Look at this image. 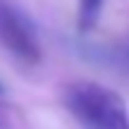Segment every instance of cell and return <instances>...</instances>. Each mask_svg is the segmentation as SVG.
<instances>
[{
  "instance_id": "1",
  "label": "cell",
  "mask_w": 129,
  "mask_h": 129,
  "mask_svg": "<svg viewBox=\"0 0 129 129\" xmlns=\"http://www.w3.org/2000/svg\"><path fill=\"white\" fill-rule=\"evenodd\" d=\"M64 105L84 129H129L124 98L103 84H72L64 91Z\"/></svg>"
},
{
  "instance_id": "3",
  "label": "cell",
  "mask_w": 129,
  "mask_h": 129,
  "mask_svg": "<svg viewBox=\"0 0 129 129\" xmlns=\"http://www.w3.org/2000/svg\"><path fill=\"white\" fill-rule=\"evenodd\" d=\"M103 0H79V24L81 29H91L98 19Z\"/></svg>"
},
{
  "instance_id": "2",
  "label": "cell",
  "mask_w": 129,
  "mask_h": 129,
  "mask_svg": "<svg viewBox=\"0 0 129 129\" xmlns=\"http://www.w3.org/2000/svg\"><path fill=\"white\" fill-rule=\"evenodd\" d=\"M0 46L22 64H36L41 60V46L34 24L29 17L12 5L10 0H0Z\"/></svg>"
}]
</instances>
